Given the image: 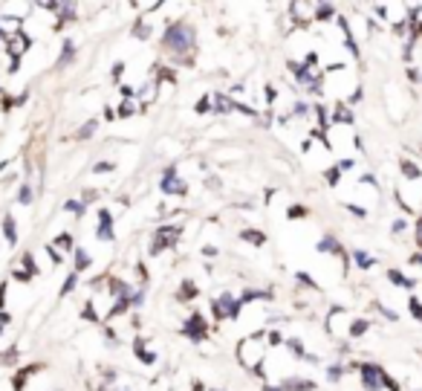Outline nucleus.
Listing matches in <instances>:
<instances>
[{
  "label": "nucleus",
  "mask_w": 422,
  "mask_h": 391,
  "mask_svg": "<svg viewBox=\"0 0 422 391\" xmlns=\"http://www.w3.org/2000/svg\"><path fill=\"white\" fill-rule=\"evenodd\" d=\"M81 316H84V319H90V322H101V319H98V316H96V310H93V304H84V310H81Z\"/></svg>",
  "instance_id": "44"
},
{
  "label": "nucleus",
  "mask_w": 422,
  "mask_h": 391,
  "mask_svg": "<svg viewBox=\"0 0 422 391\" xmlns=\"http://www.w3.org/2000/svg\"><path fill=\"white\" fill-rule=\"evenodd\" d=\"M21 269H26L29 275H38V267H35V261H32L29 252H23V255H21Z\"/></svg>",
  "instance_id": "34"
},
{
  "label": "nucleus",
  "mask_w": 422,
  "mask_h": 391,
  "mask_svg": "<svg viewBox=\"0 0 422 391\" xmlns=\"http://www.w3.org/2000/svg\"><path fill=\"white\" fill-rule=\"evenodd\" d=\"M179 235H182V226L179 223H168V226H159L156 229V235H154V241H151V255L156 258V255H162L165 249H174L177 246V241H179Z\"/></svg>",
  "instance_id": "3"
},
{
  "label": "nucleus",
  "mask_w": 422,
  "mask_h": 391,
  "mask_svg": "<svg viewBox=\"0 0 422 391\" xmlns=\"http://www.w3.org/2000/svg\"><path fill=\"white\" fill-rule=\"evenodd\" d=\"M393 232H396V235H399V232H405V220H396V223H393Z\"/></svg>",
  "instance_id": "55"
},
{
  "label": "nucleus",
  "mask_w": 422,
  "mask_h": 391,
  "mask_svg": "<svg viewBox=\"0 0 422 391\" xmlns=\"http://www.w3.org/2000/svg\"><path fill=\"white\" fill-rule=\"evenodd\" d=\"M287 215H289V218H304V215H307V209H304V206H289V212H287Z\"/></svg>",
  "instance_id": "47"
},
{
  "label": "nucleus",
  "mask_w": 422,
  "mask_h": 391,
  "mask_svg": "<svg viewBox=\"0 0 422 391\" xmlns=\"http://www.w3.org/2000/svg\"><path fill=\"white\" fill-rule=\"evenodd\" d=\"M9 322H12V316H9L6 310H0V327H6V325H9Z\"/></svg>",
  "instance_id": "53"
},
{
  "label": "nucleus",
  "mask_w": 422,
  "mask_h": 391,
  "mask_svg": "<svg viewBox=\"0 0 422 391\" xmlns=\"http://www.w3.org/2000/svg\"><path fill=\"white\" fill-rule=\"evenodd\" d=\"M3 38H6V32H3V26H0V41H3Z\"/></svg>",
  "instance_id": "57"
},
{
  "label": "nucleus",
  "mask_w": 422,
  "mask_h": 391,
  "mask_svg": "<svg viewBox=\"0 0 422 391\" xmlns=\"http://www.w3.org/2000/svg\"><path fill=\"white\" fill-rule=\"evenodd\" d=\"M194 110H197V113H214V104H211V98H208V96H202L200 101H197Z\"/></svg>",
  "instance_id": "38"
},
{
  "label": "nucleus",
  "mask_w": 422,
  "mask_h": 391,
  "mask_svg": "<svg viewBox=\"0 0 422 391\" xmlns=\"http://www.w3.org/2000/svg\"><path fill=\"white\" fill-rule=\"evenodd\" d=\"M101 377H104V383H116V371H110V368H101Z\"/></svg>",
  "instance_id": "50"
},
{
  "label": "nucleus",
  "mask_w": 422,
  "mask_h": 391,
  "mask_svg": "<svg viewBox=\"0 0 422 391\" xmlns=\"http://www.w3.org/2000/svg\"><path fill=\"white\" fill-rule=\"evenodd\" d=\"M72 21H75V3H64L58 9V24L64 26V24H72Z\"/></svg>",
  "instance_id": "21"
},
{
  "label": "nucleus",
  "mask_w": 422,
  "mask_h": 391,
  "mask_svg": "<svg viewBox=\"0 0 422 391\" xmlns=\"http://www.w3.org/2000/svg\"><path fill=\"white\" fill-rule=\"evenodd\" d=\"M0 333H3V327H0Z\"/></svg>",
  "instance_id": "60"
},
{
  "label": "nucleus",
  "mask_w": 422,
  "mask_h": 391,
  "mask_svg": "<svg viewBox=\"0 0 422 391\" xmlns=\"http://www.w3.org/2000/svg\"><path fill=\"white\" fill-rule=\"evenodd\" d=\"M358 377H361V386H364V391H379L382 386L390 391H396V386H393V380H390L388 374L379 368V365H373V362H364L361 368H358Z\"/></svg>",
  "instance_id": "2"
},
{
  "label": "nucleus",
  "mask_w": 422,
  "mask_h": 391,
  "mask_svg": "<svg viewBox=\"0 0 422 391\" xmlns=\"http://www.w3.org/2000/svg\"><path fill=\"white\" fill-rule=\"evenodd\" d=\"M3 304H6V284H0V310H3Z\"/></svg>",
  "instance_id": "54"
},
{
  "label": "nucleus",
  "mask_w": 422,
  "mask_h": 391,
  "mask_svg": "<svg viewBox=\"0 0 422 391\" xmlns=\"http://www.w3.org/2000/svg\"><path fill=\"white\" fill-rule=\"evenodd\" d=\"M133 35H136L139 41H148V38H151V26H148L145 21H136V26H133Z\"/></svg>",
  "instance_id": "31"
},
{
  "label": "nucleus",
  "mask_w": 422,
  "mask_h": 391,
  "mask_svg": "<svg viewBox=\"0 0 422 391\" xmlns=\"http://www.w3.org/2000/svg\"><path fill=\"white\" fill-rule=\"evenodd\" d=\"M202 258H217V246L205 244V246H202Z\"/></svg>",
  "instance_id": "48"
},
{
  "label": "nucleus",
  "mask_w": 422,
  "mask_h": 391,
  "mask_svg": "<svg viewBox=\"0 0 422 391\" xmlns=\"http://www.w3.org/2000/svg\"><path fill=\"white\" fill-rule=\"evenodd\" d=\"M266 342H269L272 348H278V345H284V336H281L278 330H269V333H266Z\"/></svg>",
  "instance_id": "40"
},
{
  "label": "nucleus",
  "mask_w": 422,
  "mask_h": 391,
  "mask_svg": "<svg viewBox=\"0 0 422 391\" xmlns=\"http://www.w3.org/2000/svg\"><path fill=\"white\" fill-rule=\"evenodd\" d=\"M284 345H287V351H289L292 357H298V359H307V354H304V342H301V339H287Z\"/></svg>",
  "instance_id": "28"
},
{
  "label": "nucleus",
  "mask_w": 422,
  "mask_h": 391,
  "mask_svg": "<svg viewBox=\"0 0 422 391\" xmlns=\"http://www.w3.org/2000/svg\"><path fill=\"white\" fill-rule=\"evenodd\" d=\"M122 73H125V64L119 61V64L113 67V81H119V78H122Z\"/></svg>",
  "instance_id": "52"
},
{
  "label": "nucleus",
  "mask_w": 422,
  "mask_h": 391,
  "mask_svg": "<svg viewBox=\"0 0 422 391\" xmlns=\"http://www.w3.org/2000/svg\"><path fill=\"white\" fill-rule=\"evenodd\" d=\"M263 391H284V386H263Z\"/></svg>",
  "instance_id": "56"
},
{
  "label": "nucleus",
  "mask_w": 422,
  "mask_h": 391,
  "mask_svg": "<svg viewBox=\"0 0 422 391\" xmlns=\"http://www.w3.org/2000/svg\"><path fill=\"white\" fill-rule=\"evenodd\" d=\"M44 365H29V368H23V371H18L15 374V380H12V389L15 391H23V386H26V380L32 377V374H38Z\"/></svg>",
  "instance_id": "10"
},
{
  "label": "nucleus",
  "mask_w": 422,
  "mask_h": 391,
  "mask_svg": "<svg viewBox=\"0 0 422 391\" xmlns=\"http://www.w3.org/2000/svg\"><path fill=\"white\" fill-rule=\"evenodd\" d=\"M292 113L298 116V119H301V116H307V113H310V104H307V101H295Z\"/></svg>",
  "instance_id": "41"
},
{
  "label": "nucleus",
  "mask_w": 422,
  "mask_h": 391,
  "mask_svg": "<svg viewBox=\"0 0 422 391\" xmlns=\"http://www.w3.org/2000/svg\"><path fill=\"white\" fill-rule=\"evenodd\" d=\"M128 301H130V307H133V310H139V307L145 304V290H133Z\"/></svg>",
  "instance_id": "36"
},
{
  "label": "nucleus",
  "mask_w": 422,
  "mask_h": 391,
  "mask_svg": "<svg viewBox=\"0 0 422 391\" xmlns=\"http://www.w3.org/2000/svg\"><path fill=\"white\" fill-rule=\"evenodd\" d=\"M12 278H15V281H21V284H29V281H32V275H29L26 269H21V267L12 272Z\"/></svg>",
  "instance_id": "39"
},
{
  "label": "nucleus",
  "mask_w": 422,
  "mask_h": 391,
  "mask_svg": "<svg viewBox=\"0 0 422 391\" xmlns=\"http://www.w3.org/2000/svg\"><path fill=\"white\" fill-rule=\"evenodd\" d=\"M335 15V6H330V3H321V6H315V21H330Z\"/></svg>",
  "instance_id": "30"
},
{
  "label": "nucleus",
  "mask_w": 422,
  "mask_h": 391,
  "mask_svg": "<svg viewBox=\"0 0 422 391\" xmlns=\"http://www.w3.org/2000/svg\"><path fill=\"white\" fill-rule=\"evenodd\" d=\"M133 354H136V357L142 359L145 365H154V362H156V354L145 351V339H136V342H133Z\"/></svg>",
  "instance_id": "18"
},
{
  "label": "nucleus",
  "mask_w": 422,
  "mask_h": 391,
  "mask_svg": "<svg viewBox=\"0 0 422 391\" xmlns=\"http://www.w3.org/2000/svg\"><path fill=\"white\" fill-rule=\"evenodd\" d=\"M344 371H347V368H341V365H330V368H327V380H330V383H338V380L344 377Z\"/></svg>",
  "instance_id": "35"
},
{
  "label": "nucleus",
  "mask_w": 422,
  "mask_h": 391,
  "mask_svg": "<svg viewBox=\"0 0 422 391\" xmlns=\"http://www.w3.org/2000/svg\"><path fill=\"white\" fill-rule=\"evenodd\" d=\"M388 278L393 281V284H396V287H411V284H414L411 278H405V275H402V272H396V269H390Z\"/></svg>",
  "instance_id": "33"
},
{
  "label": "nucleus",
  "mask_w": 422,
  "mask_h": 391,
  "mask_svg": "<svg viewBox=\"0 0 422 391\" xmlns=\"http://www.w3.org/2000/svg\"><path fill=\"white\" fill-rule=\"evenodd\" d=\"M182 336L191 339V342H205V336H208V322H205V316H202V313H191V316L182 322Z\"/></svg>",
  "instance_id": "6"
},
{
  "label": "nucleus",
  "mask_w": 422,
  "mask_h": 391,
  "mask_svg": "<svg viewBox=\"0 0 422 391\" xmlns=\"http://www.w3.org/2000/svg\"><path fill=\"white\" fill-rule=\"evenodd\" d=\"M98 391H110V389H98Z\"/></svg>",
  "instance_id": "58"
},
{
  "label": "nucleus",
  "mask_w": 422,
  "mask_h": 391,
  "mask_svg": "<svg viewBox=\"0 0 422 391\" xmlns=\"http://www.w3.org/2000/svg\"><path fill=\"white\" fill-rule=\"evenodd\" d=\"M353 261H356V267H358V269H370V267L376 264V261L370 258V255H367L364 249H356V252H353Z\"/></svg>",
  "instance_id": "24"
},
{
  "label": "nucleus",
  "mask_w": 422,
  "mask_h": 391,
  "mask_svg": "<svg viewBox=\"0 0 422 391\" xmlns=\"http://www.w3.org/2000/svg\"><path fill=\"white\" fill-rule=\"evenodd\" d=\"M72 58H75V44H72V41H64L61 55H58V61H55V70H64L67 64H72Z\"/></svg>",
  "instance_id": "13"
},
{
  "label": "nucleus",
  "mask_w": 422,
  "mask_h": 391,
  "mask_svg": "<svg viewBox=\"0 0 422 391\" xmlns=\"http://www.w3.org/2000/svg\"><path fill=\"white\" fill-rule=\"evenodd\" d=\"M107 290H110V295H113V298H130V293H133L128 281H122V278H113V275L107 278Z\"/></svg>",
  "instance_id": "8"
},
{
  "label": "nucleus",
  "mask_w": 422,
  "mask_h": 391,
  "mask_svg": "<svg viewBox=\"0 0 422 391\" xmlns=\"http://www.w3.org/2000/svg\"><path fill=\"white\" fill-rule=\"evenodd\" d=\"M211 391H220V389H211Z\"/></svg>",
  "instance_id": "59"
},
{
  "label": "nucleus",
  "mask_w": 422,
  "mask_h": 391,
  "mask_svg": "<svg viewBox=\"0 0 422 391\" xmlns=\"http://www.w3.org/2000/svg\"><path fill=\"white\" fill-rule=\"evenodd\" d=\"M275 295L272 290H243L240 295V304H252V301H272Z\"/></svg>",
  "instance_id": "11"
},
{
  "label": "nucleus",
  "mask_w": 422,
  "mask_h": 391,
  "mask_svg": "<svg viewBox=\"0 0 422 391\" xmlns=\"http://www.w3.org/2000/svg\"><path fill=\"white\" fill-rule=\"evenodd\" d=\"M58 252H67V255H72L75 252V241H72V232H61L58 238H55V244H52Z\"/></svg>",
  "instance_id": "14"
},
{
  "label": "nucleus",
  "mask_w": 422,
  "mask_h": 391,
  "mask_svg": "<svg viewBox=\"0 0 422 391\" xmlns=\"http://www.w3.org/2000/svg\"><path fill=\"white\" fill-rule=\"evenodd\" d=\"M197 293H200V290H197L191 281H182V287H179L177 295H179V301H191V298H197Z\"/></svg>",
  "instance_id": "29"
},
{
  "label": "nucleus",
  "mask_w": 422,
  "mask_h": 391,
  "mask_svg": "<svg viewBox=\"0 0 422 391\" xmlns=\"http://www.w3.org/2000/svg\"><path fill=\"white\" fill-rule=\"evenodd\" d=\"M130 310V301L128 298H116V304L107 310V319H113V316H122V313H128Z\"/></svg>",
  "instance_id": "27"
},
{
  "label": "nucleus",
  "mask_w": 422,
  "mask_h": 391,
  "mask_svg": "<svg viewBox=\"0 0 422 391\" xmlns=\"http://www.w3.org/2000/svg\"><path fill=\"white\" fill-rule=\"evenodd\" d=\"M116 116H119V119H128V116H136V98H125V101L119 104Z\"/></svg>",
  "instance_id": "23"
},
{
  "label": "nucleus",
  "mask_w": 422,
  "mask_h": 391,
  "mask_svg": "<svg viewBox=\"0 0 422 391\" xmlns=\"http://www.w3.org/2000/svg\"><path fill=\"white\" fill-rule=\"evenodd\" d=\"M159 189H162V195H177V197L188 195V186L179 180L177 165H168V168L162 171V177H159Z\"/></svg>",
  "instance_id": "5"
},
{
  "label": "nucleus",
  "mask_w": 422,
  "mask_h": 391,
  "mask_svg": "<svg viewBox=\"0 0 422 391\" xmlns=\"http://www.w3.org/2000/svg\"><path fill=\"white\" fill-rule=\"evenodd\" d=\"M284 391H315V383L312 380H304V377H289L281 383Z\"/></svg>",
  "instance_id": "9"
},
{
  "label": "nucleus",
  "mask_w": 422,
  "mask_h": 391,
  "mask_svg": "<svg viewBox=\"0 0 422 391\" xmlns=\"http://www.w3.org/2000/svg\"><path fill=\"white\" fill-rule=\"evenodd\" d=\"M318 252H333V255H341V246H338V241L333 238V235H324L321 241H318V246H315Z\"/></svg>",
  "instance_id": "17"
},
{
  "label": "nucleus",
  "mask_w": 422,
  "mask_h": 391,
  "mask_svg": "<svg viewBox=\"0 0 422 391\" xmlns=\"http://www.w3.org/2000/svg\"><path fill=\"white\" fill-rule=\"evenodd\" d=\"M96 128H98V119H87L81 128L75 130V136H72V139H90V136L96 133Z\"/></svg>",
  "instance_id": "19"
},
{
  "label": "nucleus",
  "mask_w": 422,
  "mask_h": 391,
  "mask_svg": "<svg viewBox=\"0 0 422 391\" xmlns=\"http://www.w3.org/2000/svg\"><path fill=\"white\" fill-rule=\"evenodd\" d=\"M104 339H107V342H113V345H116V342H119V333H116V330H113V327H104Z\"/></svg>",
  "instance_id": "49"
},
{
  "label": "nucleus",
  "mask_w": 422,
  "mask_h": 391,
  "mask_svg": "<svg viewBox=\"0 0 422 391\" xmlns=\"http://www.w3.org/2000/svg\"><path fill=\"white\" fill-rule=\"evenodd\" d=\"M240 238H243V241H249V244H255V246H263V244H266V235L258 232V229H243V232H240Z\"/></svg>",
  "instance_id": "20"
},
{
  "label": "nucleus",
  "mask_w": 422,
  "mask_h": 391,
  "mask_svg": "<svg viewBox=\"0 0 422 391\" xmlns=\"http://www.w3.org/2000/svg\"><path fill=\"white\" fill-rule=\"evenodd\" d=\"M64 209L69 212V215H75V218H84V215H87V206H84L81 200H67Z\"/></svg>",
  "instance_id": "26"
},
{
  "label": "nucleus",
  "mask_w": 422,
  "mask_h": 391,
  "mask_svg": "<svg viewBox=\"0 0 422 391\" xmlns=\"http://www.w3.org/2000/svg\"><path fill=\"white\" fill-rule=\"evenodd\" d=\"M298 281H301L304 287H310V290H315V287H318V284H315V281L310 278V272H298Z\"/></svg>",
  "instance_id": "43"
},
{
  "label": "nucleus",
  "mask_w": 422,
  "mask_h": 391,
  "mask_svg": "<svg viewBox=\"0 0 422 391\" xmlns=\"http://www.w3.org/2000/svg\"><path fill=\"white\" fill-rule=\"evenodd\" d=\"M324 177H327V183H330V186H335V183L341 180V168H338V165L327 168V171H324Z\"/></svg>",
  "instance_id": "37"
},
{
  "label": "nucleus",
  "mask_w": 422,
  "mask_h": 391,
  "mask_svg": "<svg viewBox=\"0 0 422 391\" xmlns=\"http://www.w3.org/2000/svg\"><path fill=\"white\" fill-rule=\"evenodd\" d=\"M367 327H370V322H367V319H356V322L350 325V336L356 339V336H361V333H367Z\"/></svg>",
  "instance_id": "32"
},
{
  "label": "nucleus",
  "mask_w": 422,
  "mask_h": 391,
  "mask_svg": "<svg viewBox=\"0 0 422 391\" xmlns=\"http://www.w3.org/2000/svg\"><path fill=\"white\" fill-rule=\"evenodd\" d=\"M98 241H116V232H113V215L107 209H98V229H96Z\"/></svg>",
  "instance_id": "7"
},
{
  "label": "nucleus",
  "mask_w": 422,
  "mask_h": 391,
  "mask_svg": "<svg viewBox=\"0 0 422 391\" xmlns=\"http://www.w3.org/2000/svg\"><path fill=\"white\" fill-rule=\"evenodd\" d=\"M96 197H98V192H93V189H84V195H81V203L87 206V203H93Z\"/></svg>",
  "instance_id": "46"
},
{
  "label": "nucleus",
  "mask_w": 422,
  "mask_h": 391,
  "mask_svg": "<svg viewBox=\"0 0 422 391\" xmlns=\"http://www.w3.org/2000/svg\"><path fill=\"white\" fill-rule=\"evenodd\" d=\"M113 168H116L113 163H96V165H93V174H110Z\"/></svg>",
  "instance_id": "42"
},
{
  "label": "nucleus",
  "mask_w": 422,
  "mask_h": 391,
  "mask_svg": "<svg viewBox=\"0 0 422 391\" xmlns=\"http://www.w3.org/2000/svg\"><path fill=\"white\" fill-rule=\"evenodd\" d=\"M46 252H49V258H52V264H61V261H64V255H61V252H58L55 246H52V244L46 246Z\"/></svg>",
  "instance_id": "45"
},
{
  "label": "nucleus",
  "mask_w": 422,
  "mask_h": 391,
  "mask_svg": "<svg viewBox=\"0 0 422 391\" xmlns=\"http://www.w3.org/2000/svg\"><path fill=\"white\" fill-rule=\"evenodd\" d=\"M75 287H78V272L72 269V272H69V275L64 278V284H61V293H58V295H61V298H67V295L72 293Z\"/></svg>",
  "instance_id": "22"
},
{
  "label": "nucleus",
  "mask_w": 422,
  "mask_h": 391,
  "mask_svg": "<svg viewBox=\"0 0 422 391\" xmlns=\"http://www.w3.org/2000/svg\"><path fill=\"white\" fill-rule=\"evenodd\" d=\"M211 310H214V319H231V322H237L240 319V310H243V304H240V298H234L231 293H223L220 298H214L211 301Z\"/></svg>",
  "instance_id": "4"
},
{
  "label": "nucleus",
  "mask_w": 422,
  "mask_h": 391,
  "mask_svg": "<svg viewBox=\"0 0 422 391\" xmlns=\"http://www.w3.org/2000/svg\"><path fill=\"white\" fill-rule=\"evenodd\" d=\"M231 110H237V101L228 98V93H217L214 96V113H231Z\"/></svg>",
  "instance_id": "12"
},
{
  "label": "nucleus",
  "mask_w": 422,
  "mask_h": 391,
  "mask_svg": "<svg viewBox=\"0 0 422 391\" xmlns=\"http://www.w3.org/2000/svg\"><path fill=\"white\" fill-rule=\"evenodd\" d=\"M72 261H75V272H78V275H81L84 269H90V264H93L90 252H87V249H81V246H75V252H72Z\"/></svg>",
  "instance_id": "15"
},
{
  "label": "nucleus",
  "mask_w": 422,
  "mask_h": 391,
  "mask_svg": "<svg viewBox=\"0 0 422 391\" xmlns=\"http://www.w3.org/2000/svg\"><path fill=\"white\" fill-rule=\"evenodd\" d=\"M194 44H197V32L191 24L185 21H174L168 24L162 32V49L174 52L179 61H191V52H194Z\"/></svg>",
  "instance_id": "1"
},
{
  "label": "nucleus",
  "mask_w": 422,
  "mask_h": 391,
  "mask_svg": "<svg viewBox=\"0 0 422 391\" xmlns=\"http://www.w3.org/2000/svg\"><path fill=\"white\" fill-rule=\"evenodd\" d=\"M32 197H35L32 186H29V183H21V189H18V203H21V206H29Z\"/></svg>",
  "instance_id": "25"
},
{
  "label": "nucleus",
  "mask_w": 422,
  "mask_h": 391,
  "mask_svg": "<svg viewBox=\"0 0 422 391\" xmlns=\"http://www.w3.org/2000/svg\"><path fill=\"white\" fill-rule=\"evenodd\" d=\"M205 186H208L211 192H220V180H217V177H208V180H205Z\"/></svg>",
  "instance_id": "51"
},
{
  "label": "nucleus",
  "mask_w": 422,
  "mask_h": 391,
  "mask_svg": "<svg viewBox=\"0 0 422 391\" xmlns=\"http://www.w3.org/2000/svg\"><path fill=\"white\" fill-rule=\"evenodd\" d=\"M3 238H6V244H9V246H15V244H18V226H15V218H12V215H6V218H3Z\"/></svg>",
  "instance_id": "16"
}]
</instances>
